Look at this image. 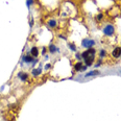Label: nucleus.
Wrapping results in <instances>:
<instances>
[{
  "instance_id": "1",
  "label": "nucleus",
  "mask_w": 121,
  "mask_h": 121,
  "mask_svg": "<svg viewBox=\"0 0 121 121\" xmlns=\"http://www.w3.org/2000/svg\"><path fill=\"white\" fill-rule=\"evenodd\" d=\"M96 50L94 48H90L85 50L84 52H82V59H95V55H96Z\"/></svg>"
},
{
  "instance_id": "2",
  "label": "nucleus",
  "mask_w": 121,
  "mask_h": 121,
  "mask_svg": "<svg viewBox=\"0 0 121 121\" xmlns=\"http://www.w3.org/2000/svg\"><path fill=\"white\" fill-rule=\"evenodd\" d=\"M96 45V41L93 39H89V38H86L82 41V46L86 49H90L93 48V47Z\"/></svg>"
},
{
  "instance_id": "3",
  "label": "nucleus",
  "mask_w": 121,
  "mask_h": 121,
  "mask_svg": "<svg viewBox=\"0 0 121 121\" xmlns=\"http://www.w3.org/2000/svg\"><path fill=\"white\" fill-rule=\"evenodd\" d=\"M102 32L104 36L107 37H112L115 34V27L113 24H107L104 27L102 28Z\"/></svg>"
},
{
  "instance_id": "4",
  "label": "nucleus",
  "mask_w": 121,
  "mask_h": 121,
  "mask_svg": "<svg viewBox=\"0 0 121 121\" xmlns=\"http://www.w3.org/2000/svg\"><path fill=\"white\" fill-rule=\"evenodd\" d=\"M34 60H35V57L32 56V55H30V53H27L26 55H24V56L22 57V62L25 63V64H27V65L32 64Z\"/></svg>"
},
{
  "instance_id": "5",
  "label": "nucleus",
  "mask_w": 121,
  "mask_h": 121,
  "mask_svg": "<svg viewBox=\"0 0 121 121\" xmlns=\"http://www.w3.org/2000/svg\"><path fill=\"white\" fill-rule=\"evenodd\" d=\"M112 56L115 57V59H119V57H121V46L119 47H116V48L113 49L112 51Z\"/></svg>"
},
{
  "instance_id": "6",
  "label": "nucleus",
  "mask_w": 121,
  "mask_h": 121,
  "mask_svg": "<svg viewBox=\"0 0 121 121\" xmlns=\"http://www.w3.org/2000/svg\"><path fill=\"white\" fill-rule=\"evenodd\" d=\"M18 77H19V79L21 80V82H27V79H28V73L27 72H23V71H20L18 73Z\"/></svg>"
},
{
  "instance_id": "7",
  "label": "nucleus",
  "mask_w": 121,
  "mask_h": 121,
  "mask_svg": "<svg viewBox=\"0 0 121 121\" xmlns=\"http://www.w3.org/2000/svg\"><path fill=\"white\" fill-rule=\"evenodd\" d=\"M48 49H49V52L51 54H55V53H57V52L60 51V48L55 46V44H50L49 47H48Z\"/></svg>"
},
{
  "instance_id": "8",
  "label": "nucleus",
  "mask_w": 121,
  "mask_h": 121,
  "mask_svg": "<svg viewBox=\"0 0 121 121\" xmlns=\"http://www.w3.org/2000/svg\"><path fill=\"white\" fill-rule=\"evenodd\" d=\"M29 53H30V55H32L34 57H37L38 55H39V48H38L37 46H32L31 47V49H30V51H29Z\"/></svg>"
},
{
  "instance_id": "9",
  "label": "nucleus",
  "mask_w": 121,
  "mask_h": 121,
  "mask_svg": "<svg viewBox=\"0 0 121 121\" xmlns=\"http://www.w3.org/2000/svg\"><path fill=\"white\" fill-rule=\"evenodd\" d=\"M47 25H48L49 28H55V27H56V25H57V22H56V20H55V19L51 18V19H49Z\"/></svg>"
},
{
  "instance_id": "10",
  "label": "nucleus",
  "mask_w": 121,
  "mask_h": 121,
  "mask_svg": "<svg viewBox=\"0 0 121 121\" xmlns=\"http://www.w3.org/2000/svg\"><path fill=\"white\" fill-rule=\"evenodd\" d=\"M41 73H42V67H39V68H36V69H32L31 74H32V76L37 77V76H39Z\"/></svg>"
},
{
  "instance_id": "11",
  "label": "nucleus",
  "mask_w": 121,
  "mask_h": 121,
  "mask_svg": "<svg viewBox=\"0 0 121 121\" xmlns=\"http://www.w3.org/2000/svg\"><path fill=\"white\" fill-rule=\"evenodd\" d=\"M100 74V72L98 71V70H92V71L88 72L85 74V77H90V76H95V75H98Z\"/></svg>"
},
{
  "instance_id": "12",
  "label": "nucleus",
  "mask_w": 121,
  "mask_h": 121,
  "mask_svg": "<svg viewBox=\"0 0 121 121\" xmlns=\"http://www.w3.org/2000/svg\"><path fill=\"white\" fill-rule=\"evenodd\" d=\"M82 66H84V64H82V62H78V63H76V64L74 65L73 69H74L75 71H77V72H80V71H82Z\"/></svg>"
},
{
  "instance_id": "13",
  "label": "nucleus",
  "mask_w": 121,
  "mask_h": 121,
  "mask_svg": "<svg viewBox=\"0 0 121 121\" xmlns=\"http://www.w3.org/2000/svg\"><path fill=\"white\" fill-rule=\"evenodd\" d=\"M67 46H68V48L71 50V51H73V52H76L77 51V47L75 46V44H73V43H68Z\"/></svg>"
},
{
  "instance_id": "14",
  "label": "nucleus",
  "mask_w": 121,
  "mask_h": 121,
  "mask_svg": "<svg viewBox=\"0 0 121 121\" xmlns=\"http://www.w3.org/2000/svg\"><path fill=\"white\" fill-rule=\"evenodd\" d=\"M84 60H85V65H87L88 67L92 66L93 63H94V59H86Z\"/></svg>"
},
{
  "instance_id": "15",
  "label": "nucleus",
  "mask_w": 121,
  "mask_h": 121,
  "mask_svg": "<svg viewBox=\"0 0 121 121\" xmlns=\"http://www.w3.org/2000/svg\"><path fill=\"white\" fill-rule=\"evenodd\" d=\"M99 56L100 57H104V56H107V50L105 49H100L99 50Z\"/></svg>"
},
{
  "instance_id": "16",
  "label": "nucleus",
  "mask_w": 121,
  "mask_h": 121,
  "mask_svg": "<svg viewBox=\"0 0 121 121\" xmlns=\"http://www.w3.org/2000/svg\"><path fill=\"white\" fill-rule=\"evenodd\" d=\"M34 3H35V0H26V6H27V9H29V7L31 6Z\"/></svg>"
},
{
  "instance_id": "17",
  "label": "nucleus",
  "mask_w": 121,
  "mask_h": 121,
  "mask_svg": "<svg viewBox=\"0 0 121 121\" xmlns=\"http://www.w3.org/2000/svg\"><path fill=\"white\" fill-rule=\"evenodd\" d=\"M102 19H103V14H102V13H99V14L96 16V20H97V21H101Z\"/></svg>"
},
{
  "instance_id": "18",
  "label": "nucleus",
  "mask_w": 121,
  "mask_h": 121,
  "mask_svg": "<svg viewBox=\"0 0 121 121\" xmlns=\"http://www.w3.org/2000/svg\"><path fill=\"white\" fill-rule=\"evenodd\" d=\"M101 64H102V60H98L97 62H96V64L94 65V67H95V68H98L99 66H101Z\"/></svg>"
},
{
  "instance_id": "19",
  "label": "nucleus",
  "mask_w": 121,
  "mask_h": 121,
  "mask_svg": "<svg viewBox=\"0 0 121 121\" xmlns=\"http://www.w3.org/2000/svg\"><path fill=\"white\" fill-rule=\"evenodd\" d=\"M75 57H76L78 60H82V53H79V52H77L76 54H75Z\"/></svg>"
},
{
  "instance_id": "20",
  "label": "nucleus",
  "mask_w": 121,
  "mask_h": 121,
  "mask_svg": "<svg viewBox=\"0 0 121 121\" xmlns=\"http://www.w3.org/2000/svg\"><path fill=\"white\" fill-rule=\"evenodd\" d=\"M47 49H46V47H43V49H42V52H41V53L43 54V55H45V54H46L47 53Z\"/></svg>"
},
{
  "instance_id": "21",
  "label": "nucleus",
  "mask_w": 121,
  "mask_h": 121,
  "mask_svg": "<svg viewBox=\"0 0 121 121\" xmlns=\"http://www.w3.org/2000/svg\"><path fill=\"white\" fill-rule=\"evenodd\" d=\"M45 69H46V70H49L50 69V68H51V65H50V64H46V65H45Z\"/></svg>"
},
{
  "instance_id": "22",
  "label": "nucleus",
  "mask_w": 121,
  "mask_h": 121,
  "mask_svg": "<svg viewBox=\"0 0 121 121\" xmlns=\"http://www.w3.org/2000/svg\"><path fill=\"white\" fill-rule=\"evenodd\" d=\"M29 25H30V27H32L34 26V19H30V22H29Z\"/></svg>"
},
{
  "instance_id": "23",
  "label": "nucleus",
  "mask_w": 121,
  "mask_h": 121,
  "mask_svg": "<svg viewBox=\"0 0 121 121\" xmlns=\"http://www.w3.org/2000/svg\"><path fill=\"white\" fill-rule=\"evenodd\" d=\"M59 37H60V38H62L63 40H67V38H66V37H64V36H63V35H60Z\"/></svg>"
}]
</instances>
